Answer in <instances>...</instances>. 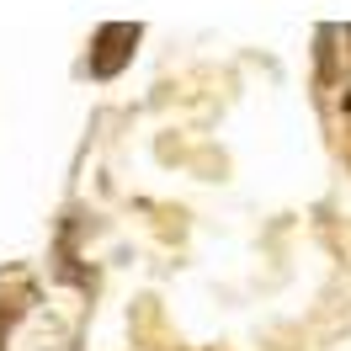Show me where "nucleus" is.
<instances>
[{
	"label": "nucleus",
	"instance_id": "obj_1",
	"mask_svg": "<svg viewBox=\"0 0 351 351\" xmlns=\"http://www.w3.org/2000/svg\"><path fill=\"white\" fill-rule=\"evenodd\" d=\"M138 38H144L138 22H107L96 32V43H90V75H96V80L123 75V64H128L133 48H138Z\"/></svg>",
	"mask_w": 351,
	"mask_h": 351
}]
</instances>
